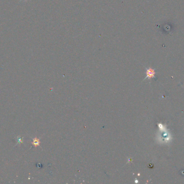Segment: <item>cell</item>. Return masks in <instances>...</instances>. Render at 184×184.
Listing matches in <instances>:
<instances>
[{"label":"cell","mask_w":184,"mask_h":184,"mask_svg":"<svg viewBox=\"0 0 184 184\" xmlns=\"http://www.w3.org/2000/svg\"><path fill=\"white\" fill-rule=\"evenodd\" d=\"M32 145L36 147L39 146V145H40L39 139L37 138H35L33 139V140H32Z\"/></svg>","instance_id":"3957f363"},{"label":"cell","mask_w":184,"mask_h":184,"mask_svg":"<svg viewBox=\"0 0 184 184\" xmlns=\"http://www.w3.org/2000/svg\"><path fill=\"white\" fill-rule=\"evenodd\" d=\"M23 1V0H20V1ZM24 1H28V0H24Z\"/></svg>","instance_id":"5b68a950"},{"label":"cell","mask_w":184,"mask_h":184,"mask_svg":"<svg viewBox=\"0 0 184 184\" xmlns=\"http://www.w3.org/2000/svg\"><path fill=\"white\" fill-rule=\"evenodd\" d=\"M158 127L160 131V134L157 137L158 142L161 144L170 143L172 138L170 133L167 131L166 125L159 123L158 124Z\"/></svg>","instance_id":"6da1fadb"},{"label":"cell","mask_w":184,"mask_h":184,"mask_svg":"<svg viewBox=\"0 0 184 184\" xmlns=\"http://www.w3.org/2000/svg\"><path fill=\"white\" fill-rule=\"evenodd\" d=\"M155 71L154 69H152L151 68H149L146 69V76L145 77V78L144 79H145L146 78H148V79H151L152 78L155 77Z\"/></svg>","instance_id":"7a4b0ae2"},{"label":"cell","mask_w":184,"mask_h":184,"mask_svg":"<svg viewBox=\"0 0 184 184\" xmlns=\"http://www.w3.org/2000/svg\"><path fill=\"white\" fill-rule=\"evenodd\" d=\"M17 144H20L23 143V138L21 137H18L17 138Z\"/></svg>","instance_id":"277c9868"}]
</instances>
